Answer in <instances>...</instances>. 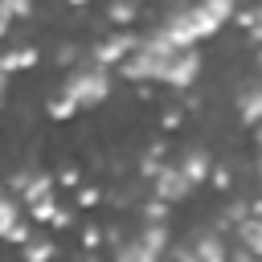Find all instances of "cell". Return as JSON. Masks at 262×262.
I'll list each match as a JSON object with an SVG mask.
<instances>
[{"mask_svg":"<svg viewBox=\"0 0 262 262\" xmlns=\"http://www.w3.org/2000/svg\"><path fill=\"white\" fill-rule=\"evenodd\" d=\"M229 16H233V0H196V4L180 8V12H172V16L164 20L160 37H164L168 45L184 49V45H196V41L213 37Z\"/></svg>","mask_w":262,"mask_h":262,"instance_id":"cell-1","label":"cell"},{"mask_svg":"<svg viewBox=\"0 0 262 262\" xmlns=\"http://www.w3.org/2000/svg\"><path fill=\"white\" fill-rule=\"evenodd\" d=\"M66 94L78 102V106H94L111 94V78H106V66H78L70 78H66Z\"/></svg>","mask_w":262,"mask_h":262,"instance_id":"cell-2","label":"cell"},{"mask_svg":"<svg viewBox=\"0 0 262 262\" xmlns=\"http://www.w3.org/2000/svg\"><path fill=\"white\" fill-rule=\"evenodd\" d=\"M196 74H201V57H196L192 45L168 49L164 70H160V82H168V86H188V82H196Z\"/></svg>","mask_w":262,"mask_h":262,"instance_id":"cell-3","label":"cell"},{"mask_svg":"<svg viewBox=\"0 0 262 262\" xmlns=\"http://www.w3.org/2000/svg\"><path fill=\"white\" fill-rule=\"evenodd\" d=\"M164 242H168L164 225H147L139 237H131L127 246H119V258L115 262H156L160 250H164Z\"/></svg>","mask_w":262,"mask_h":262,"instance_id":"cell-4","label":"cell"},{"mask_svg":"<svg viewBox=\"0 0 262 262\" xmlns=\"http://www.w3.org/2000/svg\"><path fill=\"white\" fill-rule=\"evenodd\" d=\"M180 262H225V246L213 237V233H192Z\"/></svg>","mask_w":262,"mask_h":262,"instance_id":"cell-5","label":"cell"},{"mask_svg":"<svg viewBox=\"0 0 262 262\" xmlns=\"http://www.w3.org/2000/svg\"><path fill=\"white\" fill-rule=\"evenodd\" d=\"M151 176H156V196H160V201H180V196L192 188L176 164H164V168H156Z\"/></svg>","mask_w":262,"mask_h":262,"instance_id":"cell-6","label":"cell"},{"mask_svg":"<svg viewBox=\"0 0 262 262\" xmlns=\"http://www.w3.org/2000/svg\"><path fill=\"white\" fill-rule=\"evenodd\" d=\"M135 45H139V41H135L131 33H115L111 41H102V45L94 49V66H119Z\"/></svg>","mask_w":262,"mask_h":262,"instance_id":"cell-7","label":"cell"},{"mask_svg":"<svg viewBox=\"0 0 262 262\" xmlns=\"http://www.w3.org/2000/svg\"><path fill=\"white\" fill-rule=\"evenodd\" d=\"M29 66H37V49H33V45L8 49V53L0 57V70H4V74H12V70H29Z\"/></svg>","mask_w":262,"mask_h":262,"instance_id":"cell-8","label":"cell"},{"mask_svg":"<svg viewBox=\"0 0 262 262\" xmlns=\"http://www.w3.org/2000/svg\"><path fill=\"white\" fill-rule=\"evenodd\" d=\"M176 168L184 172V180H188V184H196V180H205V176H209V156H205V151H188V156H184V164H176Z\"/></svg>","mask_w":262,"mask_h":262,"instance_id":"cell-9","label":"cell"},{"mask_svg":"<svg viewBox=\"0 0 262 262\" xmlns=\"http://www.w3.org/2000/svg\"><path fill=\"white\" fill-rule=\"evenodd\" d=\"M49 258H53V242H45V237L25 242V262H49Z\"/></svg>","mask_w":262,"mask_h":262,"instance_id":"cell-10","label":"cell"},{"mask_svg":"<svg viewBox=\"0 0 262 262\" xmlns=\"http://www.w3.org/2000/svg\"><path fill=\"white\" fill-rule=\"evenodd\" d=\"M29 12H33V0H0V20H16Z\"/></svg>","mask_w":262,"mask_h":262,"instance_id":"cell-11","label":"cell"},{"mask_svg":"<svg viewBox=\"0 0 262 262\" xmlns=\"http://www.w3.org/2000/svg\"><path fill=\"white\" fill-rule=\"evenodd\" d=\"M29 205H33V217H37V221H49V217L57 213V196H53V192H45V196H37V201H29Z\"/></svg>","mask_w":262,"mask_h":262,"instance_id":"cell-12","label":"cell"},{"mask_svg":"<svg viewBox=\"0 0 262 262\" xmlns=\"http://www.w3.org/2000/svg\"><path fill=\"white\" fill-rule=\"evenodd\" d=\"M74 111H78V102H74V98H70L66 90H61V94H57V98L49 102V115H53V119H70Z\"/></svg>","mask_w":262,"mask_h":262,"instance_id":"cell-13","label":"cell"},{"mask_svg":"<svg viewBox=\"0 0 262 262\" xmlns=\"http://www.w3.org/2000/svg\"><path fill=\"white\" fill-rule=\"evenodd\" d=\"M242 119L246 123L258 119V86H246V94H242Z\"/></svg>","mask_w":262,"mask_h":262,"instance_id":"cell-14","label":"cell"},{"mask_svg":"<svg viewBox=\"0 0 262 262\" xmlns=\"http://www.w3.org/2000/svg\"><path fill=\"white\" fill-rule=\"evenodd\" d=\"M111 20H119V25L135 20V4H131V0H115V4H111Z\"/></svg>","mask_w":262,"mask_h":262,"instance_id":"cell-15","label":"cell"},{"mask_svg":"<svg viewBox=\"0 0 262 262\" xmlns=\"http://www.w3.org/2000/svg\"><path fill=\"white\" fill-rule=\"evenodd\" d=\"M12 221H16V209H12V201H8V196H0V237L12 229Z\"/></svg>","mask_w":262,"mask_h":262,"instance_id":"cell-16","label":"cell"},{"mask_svg":"<svg viewBox=\"0 0 262 262\" xmlns=\"http://www.w3.org/2000/svg\"><path fill=\"white\" fill-rule=\"evenodd\" d=\"M4 237H8V242H29L33 233H29V225H16V221H12V229H8Z\"/></svg>","mask_w":262,"mask_h":262,"instance_id":"cell-17","label":"cell"},{"mask_svg":"<svg viewBox=\"0 0 262 262\" xmlns=\"http://www.w3.org/2000/svg\"><path fill=\"white\" fill-rule=\"evenodd\" d=\"M78 205H98V192H94V188H82V192H78Z\"/></svg>","mask_w":262,"mask_h":262,"instance_id":"cell-18","label":"cell"},{"mask_svg":"<svg viewBox=\"0 0 262 262\" xmlns=\"http://www.w3.org/2000/svg\"><path fill=\"white\" fill-rule=\"evenodd\" d=\"M0 102H4V70H0Z\"/></svg>","mask_w":262,"mask_h":262,"instance_id":"cell-19","label":"cell"},{"mask_svg":"<svg viewBox=\"0 0 262 262\" xmlns=\"http://www.w3.org/2000/svg\"><path fill=\"white\" fill-rule=\"evenodd\" d=\"M4 33H8V20H0V37H4Z\"/></svg>","mask_w":262,"mask_h":262,"instance_id":"cell-20","label":"cell"},{"mask_svg":"<svg viewBox=\"0 0 262 262\" xmlns=\"http://www.w3.org/2000/svg\"><path fill=\"white\" fill-rule=\"evenodd\" d=\"M70 4H86V0H70Z\"/></svg>","mask_w":262,"mask_h":262,"instance_id":"cell-21","label":"cell"},{"mask_svg":"<svg viewBox=\"0 0 262 262\" xmlns=\"http://www.w3.org/2000/svg\"><path fill=\"white\" fill-rule=\"evenodd\" d=\"M82 262H94V258H82Z\"/></svg>","mask_w":262,"mask_h":262,"instance_id":"cell-22","label":"cell"}]
</instances>
